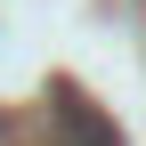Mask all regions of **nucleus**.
Instances as JSON below:
<instances>
[{
	"instance_id": "1",
	"label": "nucleus",
	"mask_w": 146,
	"mask_h": 146,
	"mask_svg": "<svg viewBox=\"0 0 146 146\" xmlns=\"http://www.w3.org/2000/svg\"><path fill=\"white\" fill-rule=\"evenodd\" d=\"M57 130H65V146H122V138H114V122H98L81 98H65V106H57Z\"/></svg>"
}]
</instances>
